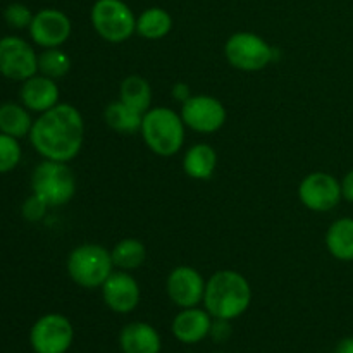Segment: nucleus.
I'll return each instance as SVG.
<instances>
[{
  "instance_id": "6",
  "label": "nucleus",
  "mask_w": 353,
  "mask_h": 353,
  "mask_svg": "<svg viewBox=\"0 0 353 353\" xmlns=\"http://www.w3.org/2000/svg\"><path fill=\"white\" fill-rule=\"evenodd\" d=\"M90 21L102 40L123 43L137 33V16L124 0H95Z\"/></svg>"
},
{
  "instance_id": "16",
  "label": "nucleus",
  "mask_w": 353,
  "mask_h": 353,
  "mask_svg": "<svg viewBox=\"0 0 353 353\" xmlns=\"http://www.w3.org/2000/svg\"><path fill=\"white\" fill-rule=\"evenodd\" d=\"M19 97L21 103L28 110L37 114L47 112V110L54 109L57 103H61V90H59L57 81L40 74V72L23 81Z\"/></svg>"
},
{
  "instance_id": "13",
  "label": "nucleus",
  "mask_w": 353,
  "mask_h": 353,
  "mask_svg": "<svg viewBox=\"0 0 353 353\" xmlns=\"http://www.w3.org/2000/svg\"><path fill=\"white\" fill-rule=\"evenodd\" d=\"M33 43L41 48L62 47L72 33V23L65 12L59 9H41L33 16L30 28Z\"/></svg>"
},
{
  "instance_id": "30",
  "label": "nucleus",
  "mask_w": 353,
  "mask_h": 353,
  "mask_svg": "<svg viewBox=\"0 0 353 353\" xmlns=\"http://www.w3.org/2000/svg\"><path fill=\"white\" fill-rule=\"evenodd\" d=\"M192 95L193 93H192V88H190L188 83L179 81V83H174V85H172L171 97H172V100H176V102L185 103Z\"/></svg>"
},
{
  "instance_id": "8",
  "label": "nucleus",
  "mask_w": 353,
  "mask_h": 353,
  "mask_svg": "<svg viewBox=\"0 0 353 353\" xmlns=\"http://www.w3.org/2000/svg\"><path fill=\"white\" fill-rule=\"evenodd\" d=\"M72 341L74 327L62 314H45L31 326L30 345L34 353H68Z\"/></svg>"
},
{
  "instance_id": "9",
  "label": "nucleus",
  "mask_w": 353,
  "mask_h": 353,
  "mask_svg": "<svg viewBox=\"0 0 353 353\" xmlns=\"http://www.w3.org/2000/svg\"><path fill=\"white\" fill-rule=\"evenodd\" d=\"M299 199L302 205L312 212H330L343 200L341 181L330 172H310L300 181Z\"/></svg>"
},
{
  "instance_id": "26",
  "label": "nucleus",
  "mask_w": 353,
  "mask_h": 353,
  "mask_svg": "<svg viewBox=\"0 0 353 353\" xmlns=\"http://www.w3.org/2000/svg\"><path fill=\"white\" fill-rule=\"evenodd\" d=\"M23 157V148L19 140L9 134L0 133V174L14 171Z\"/></svg>"
},
{
  "instance_id": "20",
  "label": "nucleus",
  "mask_w": 353,
  "mask_h": 353,
  "mask_svg": "<svg viewBox=\"0 0 353 353\" xmlns=\"http://www.w3.org/2000/svg\"><path fill=\"white\" fill-rule=\"evenodd\" d=\"M34 119L31 117V110H28L23 103L6 102L0 105V133L9 137L21 138L30 137Z\"/></svg>"
},
{
  "instance_id": "17",
  "label": "nucleus",
  "mask_w": 353,
  "mask_h": 353,
  "mask_svg": "<svg viewBox=\"0 0 353 353\" xmlns=\"http://www.w3.org/2000/svg\"><path fill=\"white\" fill-rule=\"evenodd\" d=\"M119 348L123 353H161V334L143 321L128 323L119 333Z\"/></svg>"
},
{
  "instance_id": "27",
  "label": "nucleus",
  "mask_w": 353,
  "mask_h": 353,
  "mask_svg": "<svg viewBox=\"0 0 353 353\" xmlns=\"http://www.w3.org/2000/svg\"><path fill=\"white\" fill-rule=\"evenodd\" d=\"M33 16L34 14L31 12L30 7L21 2L9 3L6 10H3V19L14 30H26V28H30Z\"/></svg>"
},
{
  "instance_id": "25",
  "label": "nucleus",
  "mask_w": 353,
  "mask_h": 353,
  "mask_svg": "<svg viewBox=\"0 0 353 353\" xmlns=\"http://www.w3.org/2000/svg\"><path fill=\"white\" fill-rule=\"evenodd\" d=\"M71 71V59L62 50L57 48H43V52L38 54V72L52 79H62Z\"/></svg>"
},
{
  "instance_id": "31",
  "label": "nucleus",
  "mask_w": 353,
  "mask_h": 353,
  "mask_svg": "<svg viewBox=\"0 0 353 353\" xmlns=\"http://www.w3.org/2000/svg\"><path fill=\"white\" fill-rule=\"evenodd\" d=\"M341 193H343V200L353 203V169H350L341 179Z\"/></svg>"
},
{
  "instance_id": "4",
  "label": "nucleus",
  "mask_w": 353,
  "mask_h": 353,
  "mask_svg": "<svg viewBox=\"0 0 353 353\" xmlns=\"http://www.w3.org/2000/svg\"><path fill=\"white\" fill-rule=\"evenodd\" d=\"M65 268H68V274L72 283L81 288H102L107 278L114 272L112 254L109 248L99 243L78 245L68 255Z\"/></svg>"
},
{
  "instance_id": "29",
  "label": "nucleus",
  "mask_w": 353,
  "mask_h": 353,
  "mask_svg": "<svg viewBox=\"0 0 353 353\" xmlns=\"http://www.w3.org/2000/svg\"><path fill=\"white\" fill-rule=\"evenodd\" d=\"M231 321H223V319H214L212 330H210V336L216 341H226L231 334L230 327Z\"/></svg>"
},
{
  "instance_id": "5",
  "label": "nucleus",
  "mask_w": 353,
  "mask_h": 353,
  "mask_svg": "<svg viewBox=\"0 0 353 353\" xmlns=\"http://www.w3.org/2000/svg\"><path fill=\"white\" fill-rule=\"evenodd\" d=\"M31 192L40 196L48 207H62L76 193V178L68 162L47 161L37 165L31 174Z\"/></svg>"
},
{
  "instance_id": "12",
  "label": "nucleus",
  "mask_w": 353,
  "mask_h": 353,
  "mask_svg": "<svg viewBox=\"0 0 353 353\" xmlns=\"http://www.w3.org/2000/svg\"><path fill=\"white\" fill-rule=\"evenodd\" d=\"M205 278L192 265H178L172 269L165 281V292L171 302L179 309L199 307L205 295Z\"/></svg>"
},
{
  "instance_id": "28",
  "label": "nucleus",
  "mask_w": 353,
  "mask_h": 353,
  "mask_svg": "<svg viewBox=\"0 0 353 353\" xmlns=\"http://www.w3.org/2000/svg\"><path fill=\"white\" fill-rule=\"evenodd\" d=\"M48 209H50V207H48L40 196L31 193V195L24 200L23 207H21V214H23V217L28 223H38V221L43 219Z\"/></svg>"
},
{
  "instance_id": "11",
  "label": "nucleus",
  "mask_w": 353,
  "mask_h": 353,
  "mask_svg": "<svg viewBox=\"0 0 353 353\" xmlns=\"http://www.w3.org/2000/svg\"><path fill=\"white\" fill-rule=\"evenodd\" d=\"M0 74L10 81H26L38 74V54L19 37L0 38Z\"/></svg>"
},
{
  "instance_id": "3",
  "label": "nucleus",
  "mask_w": 353,
  "mask_h": 353,
  "mask_svg": "<svg viewBox=\"0 0 353 353\" xmlns=\"http://www.w3.org/2000/svg\"><path fill=\"white\" fill-rule=\"evenodd\" d=\"M140 133L150 152L159 157H172L185 145L186 124L171 107H152L143 114Z\"/></svg>"
},
{
  "instance_id": "19",
  "label": "nucleus",
  "mask_w": 353,
  "mask_h": 353,
  "mask_svg": "<svg viewBox=\"0 0 353 353\" xmlns=\"http://www.w3.org/2000/svg\"><path fill=\"white\" fill-rule=\"evenodd\" d=\"M327 252L340 262H353V217L333 221L324 236Z\"/></svg>"
},
{
  "instance_id": "18",
  "label": "nucleus",
  "mask_w": 353,
  "mask_h": 353,
  "mask_svg": "<svg viewBox=\"0 0 353 353\" xmlns=\"http://www.w3.org/2000/svg\"><path fill=\"white\" fill-rule=\"evenodd\" d=\"M217 152L209 143H195L183 155V171L188 178L196 181H207L217 169Z\"/></svg>"
},
{
  "instance_id": "2",
  "label": "nucleus",
  "mask_w": 353,
  "mask_h": 353,
  "mask_svg": "<svg viewBox=\"0 0 353 353\" xmlns=\"http://www.w3.org/2000/svg\"><path fill=\"white\" fill-rule=\"evenodd\" d=\"M203 309L214 319L234 321L243 316L252 303V286L241 272L224 269L207 279Z\"/></svg>"
},
{
  "instance_id": "15",
  "label": "nucleus",
  "mask_w": 353,
  "mask_h": 353,
  "mask_svg": "<svg viewBox=\"0 0 353 353\" xmlns=\"http://www.w3.org/2000/svg\"><path fill=\"white\" fill-rule=\"evenodd\" d=\"M214 317L200 307L181 309L171 323V333L185 345H196L210 336Z\"/></svg>"
},
{
  "instance_id": "21",
  "label": "nucleus",
  "mask_w": 353,
  "mask_h": 353,
  "mask_svg": "<svg viewBox=\"0 0 353 353\" xmlns=\"http://www.w3.org/2000/svg\"><path fill=\"white\" fill-rule=\"evenodd\" d=\"M119 100L137 112L145 114L152 109V86L143 76L130 74L121 81Z\"/></svg>"
},
{
  "instance_id": "22",
  "label": "nucleus",
  "mask_w": 353,
  "mask_h": 353,
  "mask_svg": "<svg viewBox=\"0 0 353 353\" xmlns=\"http://www.w3.org/2000/svg\"><path fill=\"white\" fill-rule=\"evenodd\" d=\"M171 30L172 16L162 7H148L137 17V33L145 40H162Z\"/></svg>"
},
{
  "instance_id": "7",
  "label": "nucleus",
  "mask_w": 353,
  "mask_h": 353,
  "mask_svg": "<svg viewBox=\"0 0 353 353\" xmlns=\"http://www.w3.org/2000/svg\"><path fill=\"white\" fill-rule=\"evenodd\" d=\"M274 47L252 31H236L224 43L228 64L243 72L262 71L274 61Z\"/></svg>"
},
{
  "instance_id": "10",
  "label": "nucleus",
  "mask_w": 353,
  "mask_h": 353,
  "mask_svg": "<svg viewBox=\"0 0 353 353\" xmlns=\"http://www.w3.org/2000/svg\"><path fill=\"white\" fill-rule=\"evenodd\" d=\"M186 128L200 134L217 133L226 124L228 110L219 99L212 95H192L179 109Z\"/></svg>"
},
{
  "instance_id": "24",
  "label": "nucleus",
  "mask_w": 353,
  "mask_h": 353,
  "mask_svg": "<svg viewBox=\"0 0 353 353\" xmlns=\"http://www.w3.org/2000/svg\"><path fill=\"white\" fill-rule=\"evenodd\" d=\"M110 254H112L114 268L119 271H137L147 261V247L137 238H123L114 245Z\"/></svg>"
},
{
  "instance_id": "1",
  "label": "nucleus",
  "mask_w": 353,
  "mask_h": 353,
  "mask_svg": "<svg viewBox=\"0 0 353 353\" xmlns=\"http://www.w3.org/2000/svg\"><path fill=\"white\" fill-rule=\"evenodd\" d=\"M30 141L37 154L47 161L69 162L78 157L85 141V121L71 103H57L40 114L30 131Z\"/></svg>"
},
{
  "instance_id": "23",
  "label": "nucleus",
  "mask_w": 353,
  "mask_h": 353,
  "mask_svg": "<svg viewBox=\"0 0 353 353\" xmlns=\"http://www.w3.org/2000/svg\"><path fill=\"white\" fill-rule=\"evenodd\" d=\"M143 114L137 112L119 99L110 102L103 110V121L112 131L119 134H134L140 131Z\"/></svg>"
},
{
  "instance_id": "32",
  "label": "nucleus",
  "mask_w": 353,
  "mask_h": 353,
  "mask_svg": "<svg viewBox=\"0 0 353 353\" xmlns=\"http://www.w3.org/2000/svg\"><path fill=\"white\" fill-rule=\"evenodd\" d=\"M336 353H353V336L343 338L336 345Z\"/></svg>"
},
{
  "instance_id": "14",
  "label": "nucleus",
  "mask_w": 353,
  "mask_h": 353,
  "mask_svg": "<svg viewBox=\"0 0 353 353\" xmlns=\"http://www.w3.org/2000/svg\"><path fill=\"white\" fill-rule=\"evenodd\" d=\"M100 290L103 303L114 314H131L140 303V285L128 271H114Z\"/></svg>"
}]
</instances>
